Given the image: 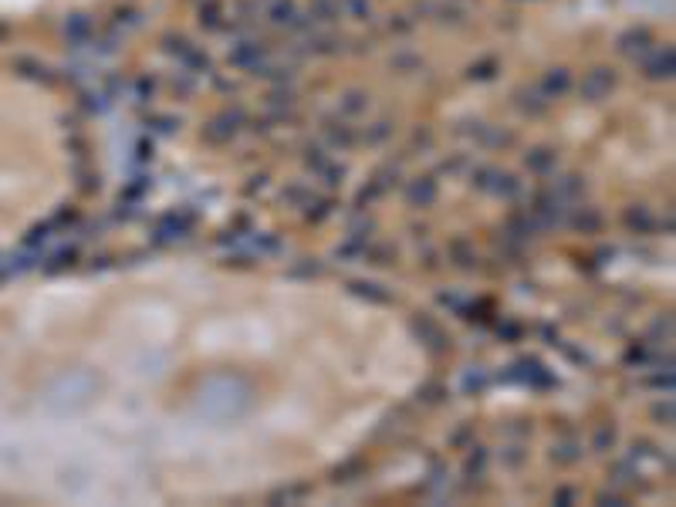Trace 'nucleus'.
I'll list each match as a JSON object with an SVG mask.
<instances>
[{"instance_id":"f257e3e1","label":"nucleus","mask_w":676,"mask_h":507,"mask_svg":"<svg viewBox=\"0 0 676 507\" xmlns=\"http://www.w3.org/2000/svg\"><path fill=\"white\" fill-rule=\"evenodd\" d=\"M38 0H0V14H14V11H28Z\"/></svg>"}]
</instances>
